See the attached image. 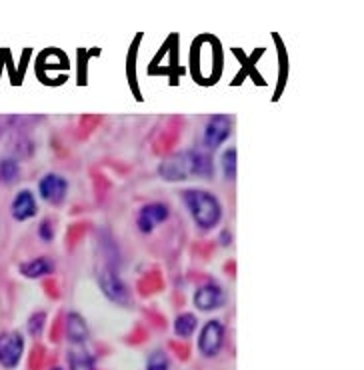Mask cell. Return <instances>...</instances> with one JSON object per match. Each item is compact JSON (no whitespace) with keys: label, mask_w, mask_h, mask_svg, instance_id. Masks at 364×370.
I'll return each instance as SVG.
<instances>
[{"label":"cell","mask_w":364,"mask_h":370,"mask_svg":"<svg viewBox=\"0 0 364 370\" xmlns=\"http://www.w3.org/2000/svg\"><path fill=\"white\" fill-rule=\"evenodd\" d=\"M160 176L168 183H181L188 178V172H186V166H184V159H182V152L177 154H170L166 157L164 161L160 162L159 166Z\"/></svg>","instance_id":"7c38bea8"},{"label":"cell","mask_w":364,"mask_h":370,"mask_svg":"<svg viewBox=\"0 0 364 370\" xmlns=\"http://www.w3.org/2000/svg\"><path fill=\"white\" fill-rule=\"evenodd\" d=\"M192 302L201 312H214L227 304V292L218 282H206L196 288Z\"/></svg>","instance_id":"ba28073f"},{"label":"cell","mask_w":364,"mask_h":370,"mask_svg":"<svg viewBox=\"0 0 364 370\" xmlns=\"http://www.w3.org/2000/svg\"><path fill=\"white\" fill-rule=\"evenodd\" d=\"M38 194L48 205L60 207L69 194V181L58 172H48L38 181Z\"/></svg>","instance_id":"8992f818"},{"label":"cell","mask_w":364,"mask_h":370,"mask_svg":"<svg viewBox=\"0 0 364 370\" xmlns=\"http://www.w3.org/2000/svg\"><path fill=\"white\" fill-rule=\"evenodd\" d=\"M225 336H227V330H225V326H223L220 321H208L203 326L201 334H198V350H201V354L206 356V358L216 356L223 350Z\"/></svg>","instance_id":"52a82bcc"},{"label":"cell","mask_w":364,"mask_h":370,"mask_svg":"<svg viewBox=\"0 0 364 370\" xmlns=\"http://www.w3.org/2000/svg\"><path fill=\"white\" fill-rule=\"evenodd\" d=\"M10 214H12V218L19 220V222L30 220V218H34V216L38 214L36 198H34V194H32L28 188H24V190H21V192L14 196L12 205H10Z\"/></svg>","instance_id":"8fae6325"},{"label":"cell","mask_w":364,"mask_h":370,"mask_svg":"<svg viewBox=\"0 0 364 370\" xmlns=\"http://www.w3.org/2000/svg\"><path fill=\"white\" fill-rule=\"evenodd\" d=\"M38 236L43 242H52L54 240V224L50 218H43L38 224Z\"/></svg>","instance_id":"44dd1931"},{"label":"cell","mask_w":364,"mask_h":370,"mask_svg":"<svg viewBox=\"0 0 364 370\" xmlns=\"http://www.w3.org/2000/svg\"><path fill=\"white\" fill-rule=\"evenodd\" d=\"M24 352V338L21 332H0V367L12 370L19 367Z\"/></svg>","instance_id":"9c48e42d"},{"label":"cell","mask_w":364,"mask_h":370,"mask_svg":"<svg viewBox=\"0 0 364 370\" xmlns=\"http://www.w3.org/2000/svg\"><path fill=\"white\" fill-rule=\"evenodd\" d=\"M98 286H100L102 294L111 302H114V304H120V306H128L130 304L128 284L113 268H104L98 275Z\"/></svg>","instance_id":"277c9868"},{"label":"cell","mask_w":364,"mask_h":370,"mask_svg":"<svg viewBox=\"0 0 364 370\" xmlns=\"http://www.w3.org/2000/svg\"><path fill=\"white\" fill-rule=\"evenodd\" d=\"M236 148L234 146H230L227 148L225 152H223V157H220V168H223V176L227 178V181H234L236 178Z\"/></svg>","instance_id":"ac0fdd59"},{"label":"cell","mask_w":364,"mask_h":370,"mask_svg":"<svg viewBox=\"0 0 364 370\" xmlns=\"http://www.w3.org/2000/svg\"><path fill=\"white\" fill-rule=\"evenodd\" d=\"M21 176V166L14 159H2L0 161V183L2 185H12Z\"/></svg>","instance_id":"e0dca14e"},{"label":"cell","mask_w":364,"mask_h":370,"mask_svg":"<svg viewBox=\"0 0 364 370\" xmlns=\"http://www.w3.org/2000/svg\"><path fill=\"white\" fill-rule=\"evenodd\" d=\"M170 216L166 203H146L137 212V229L140 234H152L157 227L164 224Z\"/></svg>","instance_id":"5b68a950"},{"label":"cell","mask_w":364,"mask_h":370,"mask_svg":"<svg viewBox=\"0 0 364 370\" xmlns=\"http://www.w3.org/2000/svg\"><path fill=\"white\" fill-rule=\"evenodd\" d=\"M182 159L188 176H196V178H212L214 174V162L210 152L201 150V148H188L182 150Z\"/></svg>","instance_id":"30bf717a"},{"label":"cell","mask_w":364,"mask_h":370,"mask_svg":"<svg viewBox=\"0 0 364 370\" xmlns=\"http://www.w3.org/2000/svg\"><path fill=\"white\" fill-rule=\"evenodd\" d=\"M69 365L70 370H94V358L87 348L74 347L69 352Z\"/></svg>","instance_id":"9a60e30c"},{"label":"cell","mask_w":364,"mask_h":370,"mask_svg":"<svg viewBox=\"0 0 364 370\" xmlns=\"http://www.w3.org/2000/svg\"><path fill=\"white\" fill-rule=\"evenodd\" d=\"M232 135V118L227 115H214L208 118L203 130V146L206 152H214L220 148Z\"/></svg>","instance_id":"3957f363"},{"label":"cell","mask_w":364,"mask_h":370,"mask_svg":"<svg viewBox=\"0 0 364 370\" xmlns=\"http://www.w3.org/2000/svg\"><path fill=\"white\" fill-rule=\"evenodd\" d=\"M54 370H62V369H54Z\"/></svg>","instance_id":"603a6c76"},{"label":"cell","mask_w":364,"mask_h":370,"mask_svg":"<svg viewBox=\"0 0 364 370\" xmlns=\"http://www.w3.org/2000/svg\"><path fill=\"white\" fill-rule=\"evenodd\" d=\"M146 370H170V358L164 350H152L148 360H146Z\"/></svg>","instance_id":"d6986e66"},{"label":"cell","mask_w":364,"mask_h":370,"mask_svg":"<svg viewBox=\"0 0 364 370\" xmlns=\"http://www.w3.org/2000/svg\"><path fill=\"white\" fill-rule=\"evenodd\" d=\"M230 242H232V232L223 231V234H220V244H223V246H228Z\"/></svg>","instance_id":"7402d4cb"},{"label":"cell","mask_w":364,"mask_h":370,"mask_svg":"<svg viewBox=\"0 0 364 370\" xmlns=\"http://www.w3.org/2000/svg\"><path fill=\"white\" fill-rule=\"evenodd\" d=\"M45 323H46V312H34L30 319H28V332L32 334V336H41L43 334V328H45Z\"/></svg>","instance_id":"ffe728a7"},{"label":"cell","mask_w":364,"mask_h":370,"mask_svg":"<svg viewBox=\"0 0 364 370\" xmlns=\"http://www.w3.org/2000/svg\"><path fill=\"white\" fill-rule=\"evenodd\" d=\"M54 270H56V262L48 256L26 260V262H21V266H19V273L26 278L48 277V275H54Z\"/></svg>","instance_id":"4fadbf2b"},{"label":"cell","mask_w":364,"mask_h":370,"mask_svg":"<svg viewBox=\"0 0 364 370\" xmlns=\"http://www.w3.org/2000/svg\"><path fill=\"white\" fill-rule=\"evenodd\" d=\"M89 324L78 314V312H69L67 314V340L74 347H80L89 340Z\"/></svg>","instance_id":"5bb4252c"},{"label":"cell","mask_w":364,"mask_h":370,"mask_svg":"<svg viewBox=\"0 0 364 370\" xmlns=\"http://www.w3.org/2000/svg\"><path fill=\"white\" fill-rule=\"evenodd\" d=\"M223 67V50L216 38L201 36L192 47V74L194 80L210 84L218 80Z\"/></svg>","instance_id":"7a4b0ae2"},{"label":"cell","mask_w":364,"mask_h":370,"mask_svg":"<svg viewBox=\"0 0 364 370\" xmlns=\"http://www.w3.org/2000/svg\"><path fill=\"white\" fill-rule=\"evenodd\" d=\"M198 326V319L192 312H182L174 319V334L181 338H190Z\"/></svg>","instance_id":"2e32d148"},{"label":"cell","mask_w":364,"mask_h":370,"mask_svg":"<svg viewBox=\"0 0 364 370\" xmlns=\"http://www.w3.org/2000/svg\"><path fill=\"white\" fill-rule=\"evenodd\" d=\"M184 209L192 216L194 224L203 232L212 231L223 220V205L216 194L205 188H184L181 192Z\"/></svg>","instance_id":"6da1fadb"}]
</instances>
